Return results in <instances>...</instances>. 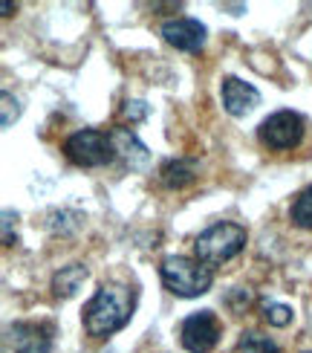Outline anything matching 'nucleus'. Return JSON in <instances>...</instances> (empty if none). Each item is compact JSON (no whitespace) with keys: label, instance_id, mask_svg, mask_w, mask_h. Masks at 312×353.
<instances>
[{"label":"nucleus","instance_id":"obj_18","mask_svg":"<svg viewBox=\"0 0 312 353\" xmlns=\"http://www.w3.org/2000/svg\"><path fill=\"white\" fill-rule=\"evenodd\" d=\"M0 9H3V12H0V14H3V18H6V14H12V9H14V6L9 3V0H3V6H0Z\"/></svg>","mask_w":312,"mask_h":353},{"label":"nucleus","instance_id":"obj_10","mask_svg":"<svg viewBox=\"0 0 312 353\" xmlns=\"http://www.w3.org/2000/svg\"><path fill=\"white\" fill-rule=\"evenodd\" d=\"M110 142H113L116 157L122 159V163H125L130 171H145L147 165H151V151H147L145 145L139 142V137L133 134V130L116 128L113 134H110Z\"/></svg>","mask_w":312,"mask_h":353},{"label":"nucleus","instance_id":"obj_6","mask_svg":"<svg viewBox=\"0 0 312 353\" xmlns=\"http://www.w3.org/2000/svg\"><path fill=\"white\" fill-rule=\"evenodd\" d=\"M180 339L183 347L191 353H208L214 350V345L220 342V321L211 310H200L194 316H188L180 327Z\"/></svg>","mask_w":312,"mask_h":353},{"label":"nucleus","instance_id":"obj_12","mask_svg":"<svg viewBox=\"0 0 312 353\" xmlns=\"http://www.w3.org/2000/svg\"><path fill=\"white\" fill-rule=\"evenodd\" d=\"M87 275H90V270H87L84 263H70V267H61L52 275V292L58 299L76 296L79 287L87 281Z\"/></svg>","mask_w":312,"mask_h":353},{"label":"nucleus","instance_id":"obj_19","mask_svg":"<svg viewBox=\"0 0 312 353\" xmlns=\"http://www.w3.org/2000/svg\"><path fill=\"white\" fill-rule=\"evenodd\" d=\"M304 353H312V350H304Z\"/></svg>","mask_w":312,"mask_h":353},{"label":"nucleus","instance_id":"obj_11","mask_svg":"<svg viewBox=\"0 0 312 353\" xmlns=\"http://www.w3.org/2000/svg\"><path fill=\"white\" fill-rule=\"evenodd\" d=\"M159 180L165 188H185L197 180V163L194 159H168L159 171Z\"/></svg>","mask_w":312,"mask_h":353},{"label":"nucleus","instance_id":"obj_3","mask_svg":"<svg viewBox=\"0 0 312 353\" xmlns=\"http://www.w3.org/2000/svg\"><path fill=\"white\" fill-rule=\"evenodd\" d=\"M246 229L237 223H214L208 226L205 232L197 234L194 241V252L197 258L205 263V267H217V263H226L234 255L243 252L246 246Z\"/></svg>","mask_w":312,"mask_h":353},{"label":"nucleus","instance_id":"obj_9","mask_svg":"<svg viewBox=\"0 0 312 353\" xmlns=\"http://www.w3.org/2000/svg\"><path fill=\"white\" fill-rule=\"evenodd\" d=\"M220 96H222V108H226L231 116H246V113H251V110L260 105L258 87H251L249 81H240V79H234V76L222 79Z\"/></svg>","mask_w":312,"mask_h":353},{"label":"nucleus","instance_id":"obj_1","mask_svg":"<svg viewBox=\"0 0 312 353\" xmlns=\"http://www.w3.org/2000/svg\"><path fill=\"white\" fill-rule=\"evenodd\" d=\"M136 307V296L125 284H101L96 296L84 307V330L96 339H107L116 330H122Z\"/></svg>","mask_w":312,"mask_h":353},{"label":"nucleus","instance_id":"obj_4","mask_svg":"<svg viewBox=\"0 0 312 353\" xmlns=\"http://www.w3.org/2000/svg\"><path fill=\"white\" fill-rule=\"evenodd\" d=\"M64 157L70 159L72 165L98 168V165L113 163L116 151H113L110 134H101V130L84 128V130H76L72 137H67V142H64Z\"/></svg>","mask_w":312,"mask_h":353},{"label":"nucleus","instance_id":"obj_2","mask_svg":"<svg viewBox=\"0 0 312 353\" xmlns=\"http://www.w3.org/2000/svg\"><path fill=\"white\" fill-rule=\"evenodd\" d=\"M159 275H162L165 290L180 299H197L202 292H208V287L214 281L211 270H208L202 261H191L185 255H168L162 261Z\"/></svg>","mask_w":312,"mask_h":353},{"label":"nucleus","instance_id":"obj_14","mask_svg":"<svg viewBox=\"0 0 312 353\" xmlns=\"http://www.w3.org/2000/svg\"><path fill=\"white\" fill-rule=\"evenodd\" d=\"M237 350H240V353H280V347L269 339V336H263V333H258V330L243 333Z\"/></svg>","mask_w":312,"mask_h":353},{"label":"nucleus","instance_id":"obj_17","mask_svg":"<svg viewBox=\"0 0 312 353\" xmlns=\"http://www.w3.org/2000/svg\"><path fill=\"white\" fill-rule=\"evenodd\" d=\"M122 113H125V119H130V122H142L147 116V105L142 99H133V101H125Z\"/></svg>","mask_w":312,"mask_h":353},{"label":"nucleus","instance_id":"obj_5","mask_svg":"<svg viewBox=\"0 0 312 353\" xmlns=\"http://www.w3.org/2000/svg\"><path fill=\"white\" fill-rule=\"evenodd\" d=\"M258 139L269 151H289L304 139V116L295 110H278L258 128Z\"/></svg>","mask_w":312,"mask_h":353},{"label":"nucleus","instance_id":"obj_16","mask_svg":"<svg viewBox=\"0 0 312 353\" xmlns=\"http://www.w3.org/2000/svg\"><path fill=\"white\" fill-rule=\"evenodd\" d=\"M0 101H3V116H0V125L9 128L21 116V101L14 99L12 93H3V96H0Z\"/></svg>","mask_w":312,"mask_h":353},{"label":"nucleus","instance_id":"obj_7","mask_svg":"<svg viewBox=\"0 0 312 353\" xmlns=\"http://www.w3.org/2000/svg\"><path fill=\"white\" fill-rule=\"evenodd\" d=\"M6 353H50L52 327L35 321H18L6 330Z\"/></svg>","mask_w":312,"mask_h":353},{"label":"nucleus","instance_id":"obj_15","mask_svg":"<svg viewBox=\"0 0 312 353\" xmlns=\"http://www.w3.org/2000/svg\"><path fill=\"white\" fill-rule=\"evenodd\" d=\"M292 307H287V304H278V301H266L263 304V319L269 321L272 327H287L289 321H292Z\"/></svg>","mask_w":312,"mask_h":353},{"label":"nucleus","instance_id":"obj_13","mask_svg":"<svg viewBox=\"0 0 312 353\" xmlns=\"http://www.w3.org/2000/svg\"><path fill=\"white\" fill-rule=\"evenodd\" d=\"M289 217H292V223L295 226H301V229H312V185L304 188L298 197H295L292 203V209H289Z\"/></svg>","mask_w":312,"mask_h":353},{"label":"nucleus","instance_id":"obj_8","mask_svg":"<svg viewBox=\"0 0 312 353\" xmlns=\"http://www.w3.org/2000/svg\"><path fill=\"white\" fill-rule=\"evenodd\" d=\"M162 38H165L171 47L176 50H185V52H194L205 43V26L194 18H174L162 23Z\"/></svg>","mask_w":312,"mask_h":353}]
</instances>
